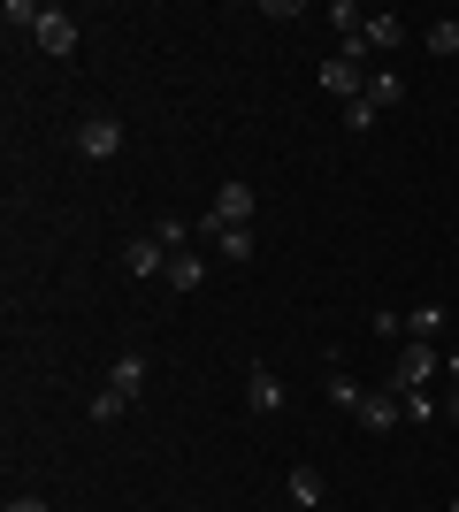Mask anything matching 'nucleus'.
I'll use <instances>...</instances> for the list:
<instances>
[{
  "instance_id": "1",
  "label": "nucleus",
  "mask_w": 459,
  "mask_h": 512,
  "mask_svg": "<svg viewBox=\"0 0 459 512\" xmlns=\"http://www.w3.org/2000/svg\"><path fill=\"white\" fill-rule=\"evenodd\" d=\"M444 360H437V344H398V375L391 390H421V383H437Z\"/></svg>"
},
{
  "instance_id": "2",
  "label": "nucleus",
  "mask_w": 459,
  "mask_h": 512,
  "mask_svg": "<svg viewBox=\"0 0 459 512\" xmlns=\"http://www.w3.org/2000/svg\"><path fill=\"white\" fill-rule=\"evenodd\" d=\"M77 153H85V161H115V153H123V123H115V115H85V123H77Z\"/></svg>"
},
{
  "instance_id": "3",
  "label": "nucleus",
  "mask_w": 459,
  "mask_h": 512,
  "mask_svg": "<svg viewBox=\"0 0 459 512\" xmlns=\"http://www.w3.org/2000/svg\"><path fill=\"white\" fill-rule=\"evenodd\" d=\"M31 39H39V54H54V62H69V54H77V16H69V8H46Z\"/></svg>"
},
{
  "instance_id": "4",
  "label": "nucleus",
  "mask_w": 459,
  "mask_h": 512,
  "mask_svg": "<svg viewBox=\"0 0 459 512\" xmlns=\"http://www.w3.org/2000/svg\"><path fill=\"white\" fill-rule=\"evenodd\" d=\"M322 92H329L337 107H352L360 92H368V69H360V62H345V54H329V62H322Z\"/></svg>"
},
{
  "instance_id": "5",
  "label": "nucleus",
  "mask_w": 459,
  "mask_h": 512,
  "mask_svg": "<svg viewBox=\"0 0 459 512\" xmlns=\"http://www.w3.org/2000/svg\"><path fill=\"white\" fill-rule=\"evenodd\" d=\"M123 268H131V276L138 283H146V276H169V245H161V237H131V245H123Z\"/></svg>"
},
{
  "instance_id": "6",
  "label": "nucleus",
  "mask_w": 459,
  "mask_h": 512,
  "mask_svg": "<svg viewBox=\"0 0 459 512\" xmlns=\"http://www.w3.org/2000/svg\"><path fill=\"white\" fill-rule=\"evenodd\" d=\"M398 421H406V398H398V390H368V398H360V428H375V436H391Z\"/></svg>"
},
{
  "instance_id": "7",
  "label": "nucleus",
  "mask_w": 459,
  "mask_h": 512,
  "mask_svg": "<svg viewBox=\"0 0 459 512\" xmlns=\"http://www.w3.org/2000/svg\"><path fill=\"white\" fill-rule=\"evenodd\" d=\"M360 100H368L375 115H391V107L406 100V77H398L391 62H375V69H368V92H360Z\"/></svg>"
},
{
  "instance_id": "8",
  "label": "nucleus",
  "mask_w": 459,
  "mask_h": 512,
  "mask_svg": "<svg viewBox=\"0 0 459 512\" xmlns=\"http://www.w3.org/2000/svg\"><path fill=\"white\" fill-rule=\"evenodd\" d=\"M245 406L253 413H284V375H276V367H253V375H245Z\"/></svg>"
},
{
  "instance_id": "9",
  "label": "nucleus",
  "mask_w": 459,
  "mask_h": 512,
  "mask_svg": "<svg viewBox=\"0 0 459 512\" xmlns=\"http://www.w3.org/2000/svg\"><path fill=\"white\" fill-rule=\"evenodd\" d=\"M398 39H406V23H398L391 8H368V31H360V46H368V54H391Z\"/></svg>"
},
{
  "instance_id": "10",
  "label": "nucleus",
  "mask_w": 459,
  "mask_h": 512,
  "mask_svg": "<svg viewBox=\"0 0 459 512\" xmlns=\"http://www.w3.org/2000/svg\"><path fill=\"white\" fill-rule=\"evenodd\" d=\"M161 283H169V291H199V283H207V260H199V245H192V253H169V276H161Z\"/></svg>"
},
{
  "instance_id": "11",
  "label": "nucleus",
  "mask_w": 459,
  "mask_h": 512,
  "mask_svg": "<svg viewBox=\"0 0 459 512\" xmlns=\"http://www.w3.org/2000/svg\"><path fill=\"white\" fill-rule=\"evenodd\" d=\"M322 16H329V31H337V39H360V31H368V8H360V0H329Z\"/></svg>"
},
{
  "instance_id": "12",
  "label": "nucleus",
  "mask_w": 459,
  "mask_h": 512,
  "mask_svg": "<svg viewBox=\"0 0 459 512\" xmlns=\"http://www.w3.org/2000/svg\"><path fill=\"white\" fill-rule=\"evenodd\" d=\"M444 337V306H414L406 314V344H437Z\"/></svg>"
},
{
  "instance_id": "13",
  "label": "nucleus",
  "mask_w": 459,
  "mask_h": 512,
  "mask_svg": "<svg viewBox=\"0 0 459 512\" xmlns=\"http://www.w3.org/2000/svg\"><path fill=\"white\" fill-rule=\"evenodd\" d=\"M108 390H123V398H138V390H146V360H138V352H123V360L108 367Z\"/></svg>"
},
{
  "instance_id": "14",
  "label": "nucleus",
  "mask_w": 459,
  "mask_h": 512,
  "mask_svg": "<svg viewBox=\"0 0 459 512\" xmlns=\"http://www.w3.org/2000/svg\"><path fill=\"white\" fill-rule=\"evenodd\" d=\"M421 46H429V54H437V62H452V54H459V16L429 23V31H421Z\"/></svg>"
},
{
  "instance_id": "15",
  "label": "nucleus",
  "mask_w": 459,
  "mask_h": 512,
  "mask_svg": "<svg viewBox=\"0 0 459 512\" xmlns=\"http://www.w3.org/2000/svg\"><path fill=\"white\" fill-rule=\"evenodd\" d=\"M360 398H368V383H352L345 367L329 375V406H345V413H360Z\"/></svg>"
},
{
  "instance_id": "16",
  "label": "nucleus",
  "mask_w": 459,
  "mask_h": 512,
  "mask_svg": "<svg viewBox=\"0 0 459 512\" xmlns=\"http://www.w3.org/2000/svg\"><path fill=\"white\" fill-rule=\"evenodd\" d=\"M123 406H131L123 390H92V428H115V421H123Z\"/></svg>"
},
{
  "instance_id": "17",
  "label": "nucleus",
  "mask_w": 459,
  "mask_h": 512,
  "mask_svg": "<svg viewBox=\"0 0 459 512\" xmlns=\"http://www.w3.org/2000/svg\"><path fill=\"white\" fill-rule=\"evenodd\" d=\"M215 253L245 268V260H253V230H222V237H215Z\"/></svg>"
},
{
  "instance_id": "18",
  "label": "nucleus",
  "mask_w": 459,
  "mask_h": 512,
  "mask_svg": "<svg viewBox=\"0 0 459 512\" xmlns=\"http://www.w3.org/2000/svg\"><path fill=\"white\" fill-rule=\"evenodd\" d=\"M291 497H299V505H322V474H314V467H291Z\"/></svg>"
},
{
  "instance_id": "19",
  "label": "nucleus",
  "mask_w": 459,
  "mask_h": 512,
  "mask_svg": "<svg viewBox=\"0 0 459 512\" xmlns=\"http://www.w3.org/2000/svg\"><path fill=\"white\" fill-rule=\"evenodd\" d=\"M153 237H161L169 253H192V222H153Z\"/></svg>"
},
{
  "instance_id": "20",
  "label": "nucleus",
  "mask_w": 459,
  "mask_h": 512,
  "mask_svg": "<svg viewBox=\"0 0 459 512\" xmlns=\"http://www.w3.org/2000/svg\"><path fill=\"white\" fill-rule=\"evenodd\" d=\"M398 398H406V421H437V398H429V390H398Z\"/></svg>"
},
{
  "instance_id": "21",
  "label": "nucleus",
  "mask_w": 459,
  "mask_h": 512,
  "mask_svg": "<svg viewBox=\"0 0 459 512\" xmlns=\"http://www.w3.org/2000/svg\"><path fill=\"white\" fill-rule=\"evenodd\" d=\"M444 383H452L444 390V421H459V352H452V367H444Z\"/></svg>"
},
{
  "instance_id": "22",
  "label": "nucleus",
  "mask_w": 459,
  "mask_h": 512,
  "mask_svg": "<svg viewBox=\"0 0 459 512\" xmlns=\"http://www.w3.org/2000/svg\"><path fill=\"white\" fill-rule=\"evenodd\" d=\"M8 512H54L46 497H8Z\"/></svg>"
},
{
  "instance_id": "23",
  "label": "nucleus",
  "mask_w": 459,
  "mask_h": 512,
  "mask_svg": "<svg viewBox=\"0 0 459 512\" xmlns=\"http://www.w3.org/2000/svg\"><path fill=\"white\" fill-rule=\"evenodd\" d=\"M444 512H459V497H452V505H444Z\"/></svg>"
}]
</instances>
